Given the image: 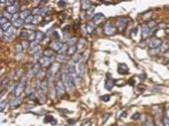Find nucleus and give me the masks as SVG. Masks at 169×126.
<instances>
[{"mask_svg": "<svg viewBox=\"0 0 169 126\" xmlns=\"http://www.w3.org/2000/svg\"><path fill=\"white\" fill-rule=\"evenodd\" d=\"M62 80H63V82H64V84H65V86H66V88H67L68 91L72 92V91L74 89V87H75V82H74L73 79L71 78V76H70L68 69L65 70L64 73H62Z\"/></svg>", "mask_w": 169, "mask_h": 126, "instance_id": "nucleus-1", "label": "nucleus"}, {"mask_svg": "<svg viewBox=\"0 0 169 126\" xmlns=\"http://www.w3.org/2000/svg\"><path fill=\"white\" fill-rule=\"evenodd\" d=\"M68 71H69V74H70L71 78H72L73 80H74L75 85H79L80 83H81V79H80V76L78 75V73H77V68L75 67V65H74V64H72V65H70V66H69V68H68Z\"/></svg>", "mask_w": 169, "mask_h": 126, "instance_id": "nucleus-2", "label": "nucleus"}, {"mask_svg": "<svg viewBox=\"0 0 169 126\" xmlns=\"http://www.w3.org/2000/svg\"><path fill=\"white\" fill-rule=\"evenodd\" d=\"M26 81L27 80L24 78L22 80H20V82L14 87V89H13V93H14V95L16 96V97H20V95L23 93V92L25 91V87H26Z\"/></svg>", "mask_w": 169, "mask_h": 126, "instance_id": "nucleus-3", "label": "nucleus"}, {"mask_svg": "<svg viewBox=\"0 0 169 126\" xmlns=\"http://www.w3.org/2000/svg\"><path fill=\"white\" fill-rule=\"evenodd\" d=\"M15 34H16V28L14 26H11L6 32H5V35H4V40L6 42H11L13 40V38L15 37Z\"/></svg>", "mask_w": 169, "mask_h": 126, "instance_id": "nucleus-4", "label": "nucleus"}, {"mask_svg": "<svg viewBox=\"0 0 169 126\" xmlns=\"http://www.w3.org/2000/svg\"><path fill=\"white\" fill-rule=\"evenodd\" d=\"M162 45V40L159 38H151L148 41V47L150 48V50L152 49H158Z\"/></svg>", "mask_w": 169, "mask_h": 126, "instance_id": "nucleus-5", "label": "nucleus"}, {"mask_svg": "<svg viewBox=\"0 0 169 126\" xmlns=\"http://www.w3.org/2000/svg\"><path fill=\"white\" fill-rule=\"evenodd\" d=\"M65 92H66V86H65V84H64L63 80H59L56 83V92H57V94H58L59 96H62V95H64V94H65Z\"/></svg>", "mask_w": 169, "mask_h": 126, "instance_id": "nucleus-6", "label": "nucleus"}, {"mask_svg": "<svg viewBox=\"0 0 169 126\" xmlns=\"http://www.w3.org/2000/svg\"><path fill=\"white\" fill-rule=\"evenodd\" d=\"M103 32H104V34L107 35V36H113V35L116 33V29H115V27L113 26V24L106 23L104 25V27H103Z\"/></svg>", "mask_w": 169, "mask_h": 126, "instance_id": "nucleus-7", "label": "nucleus"}, {"mask_svg": "<svg viewBox=\"0 0 169 126\" xmlns=\"http://www.w3.org/2000/svg\"><path fill=\"white\" fill-rule=\"evenodd\" d=\"M53 60L54 58H50V57H44L41 58L39 60V64L41 65V67H44V68H47V67H50L53 63Z\"/></svg>", "mask_w": 169, "mask_h": 126, "instance_id": "nucleus-8", "label": "nucleus"}, {"mask_svg": "<svg viewBox=\"0 0 169 126\" xmlns=\"http://www.w3.org/2000/svg\"><path fill=\"white\" fill-rule=\"evenodd\" d=\"M151 35V29L147 26V24H143L141 26V37L142 39H147Z\"/></svg>", "mask_w": 169, "mask_h": 126, "instance_id": "nucleus-9", "label": "nucleus"}, {"mask_svg": "<svg viewBox=\"0 0 169 126\" xmlns=\"http://www.w3.org/2000/svg\"><path fill=\"white\" fill-rule=\"evenodd\" d=\"M85 69H86V66H85V62L83 60H81L78 65H77V73L80 77H83L85 74Z\"/></svg>", "mask_w": 169, "mask_h": 126, "instance_id": "nucleus-10", "label": "nucleus"}, {"mask_svg": "<svg viewBox=\"0 0 169 126\" xmlns=\"http://www.w3.org/2000/svg\"><path fill=\"white\" fill-rule=\"evenodd\" d=\"M126 25H127V19L126 18H124V17L118 18V20H117V28H118L119 31L124 30V28L126 27Z\"/></svg>", "mask_w": 169, "mask_h": 126, "instance_id": "nucleus-11", "label": "nucleus"}, {"mask_svg": "<svg viewBox=\"0 0 169 126\" xmlns=\"http://www.w3.org/2000/svg\"><path fill=\"white\" fill-rule=\"evenodd\" d=\"M63 45H64V44L61 43L60 41H55V42H53V43L50 44V48H51V50H53V51H55V52H59V51L62 49Z\"/></svg>", "mask_w": 169, "mask_h": 126, "instance_id": "nucleus-12", "label": "nucleus"}, {"mask_svg": "<svg viewBox=\"0 0 169 126\" xmlns=\"http://www.w3.org/2000/svg\"><path fill=\"white\" fill-rule=\"evenodd\" d=\"M114 82H115V80H113L112 77L110 78V75H107V78H106L105 83H104L105 84V88L109 89V91H111L113 87V85H114Z\"/></svg>", "mask_w": 169, "mask_h": 126, "instance_id": "nucleus-13", "label": "nucleus"}, {"mask_svg": "<svg viewBox=\"0 0 169 126\" xmlns=\"http://www.w3.org/2000/svg\"><path fill=\"white\" fill-rule=\"evenodd\" d=\"M104 19V15L102 13H97L95 14V16L93 17V22L95 24H100L102 22V20Z\"/></svg>", "mask_w": 169, "mask_h": 126, "instance_id": "nucleus-14", "label": "nucleus"}, {"mask_svg": "<svg viewBox=\"0 0 169 126\" xmlns=\"http://www.w3.org/2000/svg\"><path fill=\"white\" fill-rule=\"evenodd\" d=\"M117 71L119 75H125L128 73V68L125 64H118V67H117Z\"/></svg>", "mask_w": 169, "mask_h": 126, "instance_id": "nucleus-15", "label": "nucleus"}, {"mask_svg": "<svg viewBox=\"0 0 169 126\" xmlns=\"http://www.w3.org/2000/svg\"><path fill=\"white\" fill-rule=\"evenodd\" d=\"M18 9H19V6L17 5V3L16 4H14V5H12V6H8L7 8H6V10L7 12L9 13V14H11V15H14V14H16V13H18Z\"/></svg>", "mask_w": 169, "mask_h": 126, "instance_id": "nucleus-16", "label": "nucleus"}, {"mask_svg": "<svg viewBox=\"0 0 169 126\" xmlns=\"http://www.w3.org/2000/svg\"><path fill=\"white\" fill-rule=\"evenodd\" d=\"M86 30H87V33H88V34H91V33L96 30V24L94 23V22H90V23L86 26Z\"/></svg>", "mask_w": 169, "mask_h": 126, "instance_id": "nucleus-17", "label": "nucleus"}, {"mask_svg": "<svg viewBox=\"0 0 169 126\" xmlns=\"http://www.w3.org/2000/svg\"><path fill=\"white\" fill-rule=\"evenodd\" d=\"M20 104H21L20 98H19V97H16V98L12 99L11 101H10V107H11V108H15V107H18Z\"/></svg>", "mask_w": 169, "mask_h": 126, "instance_id": "nucleus-18", "label": "nucleus"}, {"mask_svg": "<svg viewBox=\"0 0 169 126\" xmlns=\"http://www.w3.org/2000/svg\"><path fill=\"white\" fill-rule=\"evenodd\" d=\"M78 50V47L77 45H73V46H69V49H68V52H67V55L68 56H73L76 54Z\"/></svg>", "mask_w": 169, "mask_h": 126, "instance_id": "nucleus-19", "label": "nucleus"}, {"mask_svg": "<svg viewBox=\"0 0 169 126\" xmlns=\"http://www.w3.org/2000/svg\"><path fill=\"white\" fill-rule=\"evenodd\" d=\"M45 39V34L42 31H37L36 32V42L40 43Z\"/></svg>", "mask_w": 169, "mask_h": 126, "instance_id": "nucleus-20", "label": "nucleus"}, {"mask_svg": "<svg viewBox=\"0 0 169 126\" xmlns=\"http://www.w3.org/2000/svg\"><path fill=\"white\" fill-rule=\"evenodd\" d=\"M40 69H41V65H40L39 63L35 64V65H34V67H33V69H32V70H31V74H32L33 76H37V75H39Z\"/></svg>", "mask_w": 169, "mask_h": 126, "instance_id": "nucleus-21", "label": "nucleus"}, {"mask_svg": "<svg viewBox=\"0 0 169 126\" xmlns=\"http://www.w3.org/2000/svg\"><path fill=\"white\" fill-rule=\"evenodd\" d=\"M91 7H93V6L90 5V1H82V9H83V10L89 11Z\"/></svg>", "mask_w": 169, "mask_h": 126, "instance_id": "nucleus-22", "label": "nucleus"}, {"mask_svg": "<svg viewBox=\"0 0 169 126\" xmlns=\"http://www.w3.org/2000/svg\"><path fill=\"white\" fill-rule=\"evenodd\" d=\"M31 13H32V12L29 11V10H25V11H22L21 13H20V19H22V20H24V21H25V19H26V18H28V17L31 15Z\"/></svg>", "mask_w": 169, "mask_h": 126, "instance_id": "nucleus-23", "label": "nucleus"}, {"mask_svg": "<svg viewBox=\"0 0 169 126\" xmlns=\"http://www.w3.org/2000/svg\"><path fill=\"white\" fill-rule=\"evenodd\" d=\"M44 121L45 122H51L53 125H55L57 123V120L56 119H54V117L53 116H51V115H47L45 117V119H44Z\"/></svg>", "mask_w": 169, "mask_h": 126, "instance_id": "nucleus-24", "label": "nucleus"}, {"mask_svg": "<svg viewBox=\"0 0 169 126\" xmlns=\"http://www.w3.org/2000/svg\"><path fill=\"white\" fill-rule=\"evenodd\" d=\"M24 23H25L24 20H22V19H18V20H16V21L12 22V25H13L15 28H18V27H21Z\"/></svg>", "mask_w": 169, "mask_h": 126, "instance_id": "nucleus-25", "label": "nucleus"}, {"mask_svg": "<svg viewBox=\"0 0 169 126\" xmlns=\"http://www.w3.org/2000/svg\"><path fill=\"white\" fill-rule=\"evenodd\" d=\"M56 60L58 62H60V63H64V62H66L68 60V56L67 55H58Z\"/></svg>", "mask_w": 169, "mask_h": 126, "instance_id": "nucleus-26", "label": "nucleus"}, {"mask_svg": "<svg viewBox=\"0 0 169 126\" xmlns=\"http://www.w3.org/2000/svg\"><path fill=\"white\" fill-rule=\"evenodd\" d=\"M28 41L29 42H33V41H36V32H34V31H32L31 33H30V35H29V38H28Z\"/></svg>", "mask_w": 169, "mask_h": 126, "instance_id": "nucleus-27", "label": "nucleus"}, {"mask_svg": "<svg viewBox=\"0 0 169 126\" xmlns=\"http://www.w3.org/2000/svg\"><path fill=\"white\" fill-rule=\"evenodd\" d=\"M94 13H95V7H91L89 11H87V14H88L87 16H88V18H91V19H93V17L95 16Z\"/></svg>", "mask_w": 169, "mask_h": 126, "instance_id": "nucleus-28", "label": "nucleus"}, {"mask_svg": "<svg viewBox=\"0 0 169 126\" xmlns=\"http://www.w3.org/2000/svg\"><path fill=\"white\" fill-rule=\"evenodd\" d=\"M29 35H30V33L28 32V31H26V30H23L22 32H21V38L22 39H27L28 40V38H29Z\"/></svg>", "mask_w": 169, "mask_h": 126, "instance_id": "nucleus-29", "label": "nucleus"}, {"mask_svg": "<svg viewBox=\"0 0 169 126\" xmlns=\"http://www.w3.org/2000/svg\"><path fill=\"white\" fill-rule=\"evenodd\" d=\"M145 126H154L153 119H152V118H150V117H147L146 122H145Z\"/></svg>", "mask_w": 169, "mask_h": 126, "instance_id": "nucleus-30", "label": "nucleus"}, {"mask_svg": "<svg viewBox=\"0 0 169 126\" xmlns=\"http://www.w3.org/2000/svg\"><path fill=\"white\" fill-rule=\"evenodd\" d=\"M44 55H45V57L53 58V56H54V51H53V50H49V51H46Z\"/></svg>", "mask_w": 169, "mask_h": 126, "instance_id": "nucleus-31", "label": "nucleus"}, {"mask_svg": "<svg viewBox=\"0 0 169 126\" xmlns=\"http://www.w3.org/2000/svg\"><path fill=\"white\" fill-rule=\"evenodd\" d=\"M33 20H34V16L33 15H30L28 18H26V19H25V23L26 24H31V23H33Z\"/></svg>", "mask_w": 169, "mask_h": 126, "instance_id": "nucleus-32", "label": "nucleus"}, {"mask_svg": "<svg viewBox=\"0 0 169 126\" xmlns=\"http://www.w3.org/2000/svg\"><path fill=\"white\" fill-rule=\"evenodd\" d=\"M101 99L102 101H104V102H107L110 99H111V95L110 94H105V95H102L101 97Z\"/></svg>", "mask_w": 169, "mask_h": 126, "instance_id": "nucleus-33", "label": "nucleus"}, {"mask_svg": "<svg viewBox=\"0 0 169 126\" xmlns=\"http://www.w3.org/2000/svg\"><path fill=\"white\" fill-rule=\"evenodd\" d=\"M8 22H9V21H8V19H7V18H5V17L1 16V18H0V25H1V26L5 25V24L8 23Z\"/></svg>", "mask_w": 169, "mask_h": 126, "instance_id": "nucleus-34", "label": "nucleus"}, {"mask_svg": "<svg viewBox=\"0 0 169 126\" xmlns=\"http://www.w3.org/2000/svg\"><path fill=\"white\" fill-rule=\"evenodd\" d=\"M156 25H157V24H156V22H155V21H149V23L147 24V26H148L150 29H152V28H155V27H156Z\"/></svg>", "mask_w": 169, "mask_h": 126, "instance_id": "nucleus-35", "label": "nucleus"}, {"mask_svg": "<svg viewBox=\"0 0 169 126\" xmlns=\"http://www.w3.org/2000/svg\"><path fill=\"white\" fill-rule=\"evenodd\" d=\"M159 51H160L159 48H158V49H152V50L149 51V54L152 55V56H153V55H157L158 53H159Z\"/></svg>", "mask_w": 169, "mask_h": 126, "instance_id": "nucleus-36", "label": "nucleus"}, {"mask_svg": "<svg viewBox=\"0 0 169 126\" xmlns=\"http://www.w3.org/2000/svg\"><path fill=\"white\" fill-rule=\"evenodd\" d=\"M39 21H41V16H39V15H37V16H34L33 24L39 23Z\"/></svg>", "mask_w": 169, "mask_h": 126, "instance_id": "nucleus-37", "label": "nucleus"}, {"mask_svg": "<svg viewBox=\"0 0 169 126\" xmlns=\"http://www.w3.org/2000/svg\"><path fill=\"white\" fill-rule=\"evenodd\" d=\"M84 47H85V41H84V40H81V41L79 42V44H78V49L83 50Z\"/></svg>", "mask_w": 169, "mask_h": 126, "instance_id": "nucleus-38", "label": "nucleus"}, {"mask_svg": "<svg viewBox=\"0 0 169 126\" xmlns=\"http://www.w3.org/2000/svg\"><path fill=\"white\" fill-rule=\"evenodd\" d=\"M6 84H8V79H5V80L2 81V83H1V88L3 89L4 87H6V86H7Z\"/></svg>", "mask_w": 169, "mask_h": 126, "instance_id": "nucleus-39", "label": "nucleus"}, {"mask_svg": "<svg viewBox=\"0 0 169 126\" xmlns=\"http://www.w3.org/2000/svg\"><path fill=\"white\" fill-rule=\"evenodd\" d=\"M163 125L169 126V117H165V118L163 119Z\"/></svg>", "mask_w": 169, "mask_h": 126, "instance_id": "nucleus-40", "label": "nucleus"}, {"mask_svg": "<svg viewBox=\"0 0 169 126\" xmlns=\"http://www.w3.org/2000/svg\"><path fill=\"white\" fill-rule=\"evenodd\" d=\"M28 97L31 98V99H35V92H30L28 93Z\"/></svg>", "mask_w": 169, "mask_h": 126, "instance_id": "nucleus-41", "label": "nucleus"}, {"mask_svg": "<svg viewBox=\"0 0 169 126\" xmlns=\"http://www.w3.org/2000/svg\"><path fill=\"white\" fill-rule=\"evenodd\" d=\"M5 106H7V101H2L1 102V111L5 109Z\"/></svg>", "mask_w": 169, "mask_h": 126, "instance_id": "nucleus-42", "label": "nucleus"}, {"mask_svg": "<svg viewBox=\"0 0 169 126\" xmlns=\"http://www.w3.org/2000/svg\"><path fill=\"white\" fill-rule=\"evenodd\" d=\"M109 117H110V114H105L103 116V119H102V124H104L105 122H106V120L109 119Z\"/></svg>", "mask_w": 169, "mask_h": 126, "instance_id": "nucleus-43", "label": "nucleus"}, {"mask_svg": "<svg viewBox=\"0 0 169 126\" xmlns=\"http://www.w3.org/2000/svg\"><path fill=\"white\" fill-rule=\"evenodd\" d=\"M139 116H140L139 113H135V114L132 115V119H133V120H137V119L139 118Z\"/></svg>", "mask_w": 169, "mask_h": 126, "instance_id": "nucleus-44", "label": "nucleus"}, {"mask_svg": "<svg viewBox=\"0 0 169 126\" xmlns=\"http://www.w3.org/2000/svg\"><path fill=\"white\" fill-rule=\"evenodd\" d=\"M58 4H59V5H63V7H64V5H66V2H65V1H59Z\"/></svg>", "mask_w": 169, "mask_h": 126, "instance_id": "nucleus-45", "label": "nucleus"}, {"mask_svg": "<svg viewBox=\"0 0 169 126\" xmlns=\"http://www.w3.org/2000/svg\"><path fill=\"white\" fill-rule=\"evenodd\" d=\"M164 54H165V58H168L169 59V49L165 51V53H164Z\"/></svg>", "mask_w": 169, "mask_h": 126, "instance_id": "nucleus-46", "label": "nucleus"}]
</instances>
